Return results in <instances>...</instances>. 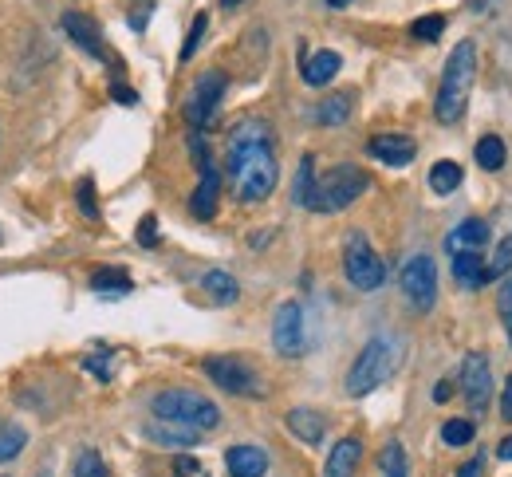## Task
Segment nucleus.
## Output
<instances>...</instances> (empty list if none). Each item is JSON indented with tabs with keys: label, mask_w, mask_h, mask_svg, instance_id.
Wrapping results in <instances>:
<instances>
[{
	"label": "nucleus",
	"mask_w": 512,
	"mask_h": 477,
	"mask_svg": "<svg viewBox=\"0 0 512 477\" xmlns=\"http://www.w3.org/2000/svg\"><path fill=\"white\" fill-rule=\"evenodd\" d=\"M190 150H193V162H197V190H193L190 198V209L193 217H201V221H209L213 213H217V194H221V174H217V166H213V154H209V146H205V138L201 131H193L190 135Z\"/></svg>",
	"instance_id": "nucleus-7"
},
{
	"label": "nucleus",
	"mask_w": 512,
	"mask_h": 477,
	"mask_svg": "<svg viewBox=\"0 0 512 477\" xmlns=\"http://www.w3.org/2000/svg\"><path fill=\"white\" fill-rule=\"evenodd\" d=\"M75 198H79L83 217H91V221L99 217V205H95V182H91V178H83V182H79V194H75Z\"/></svg>",
	"instance_id": "nucleus-35"
},
{
	"label": "nucleus",
	"mask_w": 512,
	"mask_h": 477,
	"mask_svg": "<svg viewBox=\"0 0 512 477\" xmlns=\"http://www.w3.org/2000/svg\"><path fill=\"white\" fill-rule=\"evenodd\" d=\"M28 446V434L20 422H0V462H12Z\"/></svg>",
	"instance_id": "nucleus-26"
},
{
	"label": "nucleus",
	"mask_w": 512,
	"mask_h": 477,
	"mask_svg": "<svg viewBox=\"0 0 512 477\" xmlns=\"http://www.w3.org/2000/svg\"><path fill=\"white\" fill-rule=\"evenodd\" d=\"M225 174L233 186V198L245 205L264 202L276 190L280 162H276V142L268 123L245 119L229 131V150H225Z\"/></svg>",
	"instance_id": "nucleus-1"
},
{
	"label": "nucleus",
	"mask_w": 512,
	"mask_h": 477,
	"mask_svg": "<svg viewBox=\"0 0 512 477\" xmlns=\"http://www.w3.org/2000/svg\"><path fill=\"white\" fill-rule=\"evenodd\" d=\"M339 68H343L339 52H327V48H323V52L304 60V83H308V87H323V83H331V79L339 75Z\"/></svg>",
	"instance_id": "nucleus-20"
},
{
	"label": "nucleus",
	"mask_w": 512,
	"mask_h": 477,
	"mask_svg": "<svg viewBox=\"0 0 512 477\" xmlns=\"http://www.w3.org/2000/svg\"><path fill=\"white\" fill-rule=\"evenodd\" d=\"M115 99H119L123 107H134V103H138V95H134L130 87H115Z\"/></svg>",
	"instance_id": "nucleus-40"
},
{
	"label": "nucleus",
	"mask_w": 512,
	"mask_h": 477,
	"mask_svg": "<svg viewBox=\"0 0 512 477\" xmlns=\"http://www.w3.org/2000/svg\"><path fill=\"white\" fill-rule=\"evenodd\" d=\"M225 87H229V79L221 71H205L193 83L190 99H186V123H190L193 131H205L213 123V115H217V107L225 99Z\"/></svg>",
	"instance_id": "nucleus-9"
},
{
	"label": "nucleus",
	"mask_w": 512,
	"mask_h": 477,
	"mask_svg": "<svg viewBox=\"0 0 512 477\" xmlns=\"http://www.w3.org/2000/svg\"><path fill=\"white\" fill-rule=\"evenodd\" d=\"M461 395H465L469 410H477V414L493 399V371H489V359L481 351H469L461 363Z\"/></svg>",
	"instance_id": "nucleus-11"
},
{
	"label": "nucleus",
	"mask_w": 512,
	"mask_h": 477,
	"mask_svg": "<svg viewBox=\"0 0 512 477\" xmlns=\"http://www.w3.org/2000/svg\"><path fill=\"white\" fill-rule=\"evenodd\" d=\"M367 154L375 162H386V166H410L414 154H418V146H414V138L406 135H375L367 142Z\"/></svg>",
	"instance_id": "nucleus-14"
},
{
	"label": "nucleus",
	"mask_w": 512,
	"mask_h": 477,
	"mask_svg": "<svg viewBox=\"0 0 512 477\" xmlns=\"http://www.w3.org/2000/svg\"><path fill=\"white\" fill-rule=\"evenodd\" d=\"M379 470H383V477H406V450H402V442H386L383 454H379Z\"/></svg>",
	"instance_id": "nucleus-29"
},
{
	"label": "nucleus",
	"mask_w": 512,
	"mask_h": 477,
	"mask_svg": "<svg viewBox=\"0 0 512 477\" xmlns=\"http://www.w3.org/2000/svg\"><path fill=\"white\" fill-rule=\"evenodd\" d=\"M509 269H512V237H505V241L497 245V257L485 265V276H489V280H501V276H509Z\"/></svg>",
	"instance_id": "nucleus-33"
},
{
	"label": "nucleus",
	"mask_w": 512,
	"mask_h": 477,
	"mask_svg": "<svg viewBox=\"0 0 512 477\" xmlns=\"http://www.w3.org/2000/svg\"><path fill=\"white\" fill-rule=\"evenodd\" d=\"M146 438H150V442H158V446H193V442H197V430L178 426V422H162V418H154V422L146 426Z\"/></svg>",
	"instance_id": "nucleus-21"
},
{
	"label": "nucleus",
	"mask_w": 512,
	"mask_h": 477,
	"mask_svg": "<svg viewBox=\"0 0 512 477\" xmlns=\"http://www.w3.org/2000/svg\"><path fill=\"white\" fill-rule=\"evenodd\" d=\"M138 245H158V217H142L138 221Z\"/></svg>",
	"instance_id": "nucleus-36"
},
{
	"label": "nucleus",
	"mask_w": 512,
	"mask_h": 477,
	"mask_svg": "<svg viewBox=\"0 0 512 477\" xmlns=\"http://www.w3.org/2000/svg\"><path fill=\"white\" fill-rule=\"evenodd\" d=\"M363 462V442L351 434V438H339V446H331L327 454V466H323V477H355Z\"/></svg>",
	"instance_id": "nucleus-15"
},
{
	"label": "nucleus",
	"mask_w": 512,
	"mask_h": 477,
	"mask_svg": "<svg viewBox=\"0 0 512 477\" xmlns=\"http://www.w3.org/2000/svg\"><path fill=\"white\" fill-rule=\"evenodd\" d=\"M71 474L75 477H107V466H103V458H99L95 450H79L75 462H71Z\"/></svg>",
	"instance_id": "nucleus-32"
},
{
	"label": "nucleus",
	"mask_w": 512,
	"mask_h": 477,
	"mask_svg": "<svg viewBox=\"0 0 512 477\" xmlns=\"http://www.w3.org/2000/svg\"><path fill=\"white\" fill-rule=\"evenodd\" d=\"M174 474L193 477V474H201V466H197V458H174Z\"/></svg>",
	"instance_id": "nucleus-38"
},
{
	"label": "nucleus",
	"mask_w": 512,
	"mask_h": 477,
	"mask_svg": "<svg viewBox=\"0 0 512 477\" xmlns=\"http://www.w3.org/2000/svg\"><path fill=\"white\" fill-rule=\"evenodd\" d=\"M351 95L343 91V95H327L320 107H316V123L320 127H339V123H347L351 119Z\"/></svg>",
	"instance_id": "nucleus-23"
},
{
	"label": "nucleus",
	"mask_w": 512,
	"mask_h": 477,
	"mask_svg": "<svg viewBox=\"0 0 512 477\" xmlns=\"http://www.w3.org/2000/svg\"><path fill=\"white\" fill-rule=\"evenodd\" d=\"M64 32H67V40H71L75 48H83L91 60H111V52H107V44H103V32H99V24H95L91 16H83V12H67Z\"/></svg>",
	"instance_id": "nucleus-13"
},
{
	"label": "nucleus",
	"mask_w": 512,
	"mask_h": 477,
	"mask_svg": "<svg viewBox=\"0 0 512 477\" xmlns=\"http://www.w3.org/2000/svg\"><path fill=\"white\" fill-rule=\"evenodd\" d=\"M489 241V225L481 217H465L453 233L446 237V249L457 257V253H481V245Z\"/></svg>",
	"instance_id": "nucleus-16"
},
{
	"label": "nucleus",
	"mask_w": 512,
	"mask_h": 477,
	"mask_svg": "<svg viewBox=\"0 0 512 477\" xmlns=\"http://www.w3.org/2000/svg\"><path fill=\"white\" fill-rule=\"evenodd\" d=\"M201 288H205V296H209L213 304H233V300L241 296L237 280H233L229 273H221V269H213V273L201 276Z\"/></svg>",
	"instance_id": "nucleus-22"
},
{
	"label": "nucleus",
	"mask_w": 512,
	"mask_h": 477,
	"mask_svg": "<svg viewBox=\"0 0 512 477\" xmlns=\"http://www.w3.org/2000/svg\"><path fill=\"white\" fill-rule=\"evenodd\" d=\"M501 320H505V332H509V340H512V308L509 312H501Z\"/></svg>",
	"instance_id": "nucleus-44"
},
{
	"label": "nucleus",
	"mask_w": 512,
	"mask_h": 477,
	"mask_svg": "<svg viewBox=\"0 0 512 477\" xmlns=\"http://www.w3.org/2000/svg\"><path fill=\"white\" fill-rule=\"evenodd\" d=\"M225 466L233 477H264L268 474V454L260 446H233L225 454Z\"/></svg>",
	"instance_id": "nucleus-17"
},
{
	"label": "nucleus",
	"mask_w": 512,
	"mask_h": 477,
	"mask_svg": "<svg viewBox=\"0 0 512 477\" xmlns=\"http://www.w3.org/2000/svg\"><path fill=\"white\" fill-rule=\"evenodd\" d=\"M449 395H453V387H449V383H438V387H434V399H438V403H446Z\"/></svg>",
	"instance_id": "nucleus-43"
},
{
	"label": "nucleus",
	"mask_w": 512,
	"mask_h": 477,
	"mask_svg": "<svg viewBox=\"0 0 512 477\" xmlns=\"http://www.w3.org/2000/svg\"><path fill=\"white\" fill-rule=\"evenodd\" d=\"M327 4H331V8H347V0H327Z\"/></svg>",
	"instance_id": "nucleus-45"
},
{
	"label": "nucleus",
	"mask_w": 512,
	"mask_h": 477,
	"mask_svg": "<svg viewBox=\"0 0 512 477\" xmlns=\"http://www.w3.org/2000/svg\"><path fill=\"white\" fill-rule=\"evenodd\" d=\"M477 162H481L485 170H501V166H505V142L497 135H485L477 142Z\"/></svg>",
	"instance_id": "nucleus-28"
},
{
	"label": "nucleus",
	"mask_w": 512,
	"mask_h": 477,
	"mask_svg": "<svg viewBox=\"0 0 512 477\" xmlns=\"http://www.w3.org/2000/svg\"><path fill=\"white\" fill-rule=\"evenodd\" d=\"M473 434H477V426H473L469 418H449L446 426H442V442H446V446H469Z\"/></svg>",
	"instance_id": "nucleus-30"
},
{
	"label": "nucleus",
	"mask_w": 512,
	"mask_h": 477,
	"mask_svg": "<svg viewBox=\"0 0 512 477\" xmlns=\"http://www.w3.org/2000/svg\"><path fill=\"white\" fill-rule=\"evenodd\" d=\"M501 418L512 422V375L505 379V395H501Z\"/></svg>",
	"instance_id": "nucleus-39"
},
{
	"label": "nucleus",
	"mask_w": 512,
	"mask_h": 477,
	"mask_svg": "<svg viewBox=\"0 0 512 477\" xmlns=\"http://www.w3.org/2000/svg\"><path fill=\"white\" fill-rule=\"evenodd\" d=\"M457 477H481V458H473V462H469Z\"/></svg>",
	"instance_id": "nucleus-41"
},
{
	"label": "nucleus",
	"mask_w": 512,
	"mask_h": 477,
	"mask_svg": "<svg viewBox=\"0 0 512 477\" xmlns=\"http://www.w3.org/2000/svg\"><path fill=\"white\" fill-rule=\"evenodd\" d=\"M442 32H446V16H434V12H430V16H418V20L410 24V36H414V40H426V44L438 40Z\"/></svg>",
	"instance_id": "nucleus-31"
},
{
	"label": "nucleus",
	"mask_w": 512,
	"mask_h": 477,
	"mask_svg": "<svg viewBox=\"0 0 512 477\" xmlns=\"http://www.w3.org/2000/svg\"><path fill=\"white\" fill-rule=\"evenodd\" d=\"M402 292L418 312L434 308V300H438V269H434V261L426 253H418V257H410L402 265Z\"/></svg>",
	"instance_id": "nucleus-10"
},
{
	"label": "nucleus",
	"mask_w": 512,
	"mask_h": 477,
	"mask_svg": "<svg viewBox=\"0 0 512 477\" xmlns=\"http://www.w3.org/2000/svg\"><path fill=\"white\" fill-rule=\"evenodd\" d=\"M398 363H402V343L394 336H375L347 371V395L351 399L371 395L375 387H383L386 379L398 371Z\"/></svg>",
	"instance_id": "nucleus-3"
},
{
	"label": "nucleus",
	"mask_w": 512,
	"mask_h": 477,
	"mask_svg": "<svg viewBox=\"0 0 512 477\" xmlns=\"http://www.w3.org/2000/svg\"><path fill=\"white\" fill-rule=\"evenodd\" d=\"M343 273H347V280H351L359 292L383 288L386 265H383V257L371 249V241H367L363 233H351V237H347V245H343Z\"/></svg>",
	"instance_id": "nucleus-6"
},
{
	"label": "nucleus",
	"mask_w": 512,
	"mask_h": 477,
	"mask_svg": "<svg viewBox=\"0 0 512 477\" xmlns=\"http://www.w3.org/2000/svg\"><path fill=\"white\" fill-rule=\"evenodd\" d=\"M91 288H95V292H103V296H107V292L127 296L134 284H130V276L123 273V269H99V273L91 276Z\"/></svg>",
	"instance_id": "nucleus-27"
},
{
	"label": "nucleus",
	"mask_w": 512,
	"mask_h": 477,
	"mask_svg": "<svg viewBox=\"0 0 512 477\" xmlns=\"http://www.w3.org/2000/svg\"><path fill=\"white\" fill-rule=\"evenodd\" d=\"M288 430L300 438V442H308V446H320L323 442V430H327V422H323L320 410L312 407H296L288 410Z\"/></svg>",
	"instance_id": "nucleus-18"
},
{
	"label": "nucleus",
	"mask_w": 512,
	"mask_h": 477,
	"mask_svg": "<svg viewBox=\"0 0 512 477\" xmlns=\"http://www.w3.org/2000/svg\"><path fill=\"white\" fill-rule=\"evenodd\" d=\"M473 75H477V48L473 40H461L446 60L442 71V87H438V99H434V115L438 123H457L465 115V103H469V91H473Z\"/></svg>",
	"instance_id": "nucleus-2"
},
{
	"label": "nucleus",
	"mask_w": 512,
	"mask_h": 477,
	"mask_svg": "<svg viewBox=\"0 0 512 477\" xmlns=\"http://www.w3.org/2000/svg\"><path fill=\"white\" fill-rule=\"evenodd\" d=\"M457 186H461V166L449 162V158L434 162V170H430V190H434L438 198H449Z\"/></svg>",
	"instance_id": "nucleus-24"
},
{
	"label": "nucleus",
	"mask_w": 512,
	"mask_h": 477,
	"mask_svg": "<svg viewBox=\"0 0 512 477\" xmlns=\"http://www.w3.org/2000/svg\"><path fill=\"white\" fill-rule=\"evenodd\" d=\"M205 28H209V16H205V12H197V16H193V24H190V36H186V48H182V60H193V52H197V44H201Z\"/></svg>",
	"instance_id": "nucleus-34"
},
{
	"label": "nucleus",
	"mask_w": 512,
	"mask_h": 477,
	"mask_svg": "<svg viewBox=\"0 0 512 477\" xmlns=\"http://www.w3.org/2000/svg\"><path fill=\"white\" fill-rule=\"evenodd\" d=\"M150 410H154V418L190 426L197 434H205V430H213V426L221 422L217 403H209V399L197 395V391H162V395H154Z\"/></svg>",
	"instance_id": "nucleus-5"
},
{
	"label": "nucleus",
	"mask_w": 512,
	"mask_h": 477,
	"mask_svg": "<svg viewBox=\"0 0 512 477\" xmlns=\"http://www.w3.org/2000/svg\"><path fill=\"white\" fill-rule=\"evenodd\" d=\"M453 280H457L461 288H469V292L485 288V284H489V276H485V257H481V253H457V257H453Z\"/></svg>",
	"instance_id": "nucleus-19"
},
{
	"label": "nucleus",
	"mask_w": 512,
	"mask_h": 477,
	"mask_svg": "<svg viewBox=\"0 0 512 477\" xmlns=\"http://www.w3.org/2000/svg\"><path fill=\"white\" fill-rule=\"evenodd\" d=\"M312 186H316V158H312V154H304V158H300V170H296V182H292V202L308 205Z\"/></svg>",
	"instance_id": "nucleus-25"
},
{
	"label": "nucleus",
	"mask_w": 512,
	"mask_h": 477,
	"mask_svg": "<svg viewBox=\"0 0 512 477\" xmlns=\"http://www.w3.org/2000/svg\"><path fill=\"white\" fill-rule=\"evenodd\" d=\"M371 182H367V174L359 170V166H351V162H339L335 170H327V174H316V186H312V198L304 209H312V213H339V209H347L351 202H359V194L367 190Z\"/></svg>",
	"instance_id": "nucleus-4"
},
{
	"label": "nucleus",
	"mask_w": 512,
	"mask_h": 477,
	"mask_svg": "<svg viewBox=\"0 0 512 477\" xmlns=\"http://www.w3.org/2000/svg\"><path fill=\"white\" fill-rule=\"evenodd\" d=\"M497 458H505V462H512V434L497 446Z\"/></svg>",
	"instance_id": "nucleus-42"
},
{
	"label": "nucleus",
	"mask_w": 512,
	"mask_h": 477,
	"mask_svg": "<svg viewBox=\"0 0 512 477\" xmlns=\"http://www.w3.org/2000/svg\"><path fill=\"white\" fill-rule=\"evenodd\" d=\"M272 343L284 359H296L304 355V308L296 300H284L276 308V320H272Z\"/></svg>",
	"instance_id": "nucleus-12"
},
{
	"label": "nucleus",
	"mask_w": 512,
	"mask_h": 477,
	"mask_svg": "<svg viewBox=\"0 0 512 477\" xmlns=\"http://www.w3.org/2000/svg\"><path fill=\"white\" fill-rule=\"evenodd\" d=\"M201 367H205V375H209L221 391H229V395H245V399H260V395H264V387H260L253 367H245V363L233 359V355H213V359H205Z\"/></svg>",
	"instance_id": "nucleus-8"
},
{
	"label": "nucleus",
	"mask_w": 512,
	"mask_h": 477,
	"mask_svg": "<svg viewBox=\"0 0 512 477\" xmlns=\"http://www.w3.org/2000/svg\"><path fill=\"white\" fill-rule=\"evenodd\" d=\"M221 4H225V8H237V4H241V0H221Z\"/></svg>",
	"instance_id": "nucleus-46"
},
{
	"label": "nucleus",
	"mask_w": 512,
	"mask_h": 477,
	"mask_svg": "<svg viewBox=\"0 0 512 477\" xmlns=\"http://www.w3.org/2000/svg\"><path fill=\"white\" fill-rule=\"evenodd\" d=\"M83 367H87L91 375H99L103 383L111 379V359H107V355H87V359H83Z\"/></svg>",
	"instance_id": "nucleus-37"
}]
</instances>
